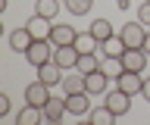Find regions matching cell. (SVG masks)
<instances>
[{"instance_id": "9a60e30c", "label": "cell", "mask_w": 150, "mask_h": 125, "mask_svg": "<svg viewBox=\"0 0 150 125\" xmlns=\"http://www.w3.org/2000/svg\"><path fill=\"white\" fill-rule=\"evenodd\" d=\"M125 50H128V44H125V41H122V35L116 31L112 38H106V41L100 44V56H122Z\"/></svg>"}, {"instance_id": "5b68a950", "label": "cell", "mask_w": 150, "mask_h": 125, "mask_svg": "<svg viewBox=\"0 0 150 125\" xmlns=\"http://www.w3.org/2000/svg\"><path fill=\"white\" fill-rule=\"evenodd\" d=\"M103 103L110 106L116 116H125L131 109V94H125L122 88H116V91H106V94H103Z\"/></svg>"}, {"instance_id": "5bb4252c", "label": "cell", "mask_w": 150, "mask_h": 125, "mask_svg": "<svg viewBox=\"0 0 150 125\" xmlns=\"http://www.w3.org/2000/svg\"><path fill=\"white\" fill-rule=\"evenodd\" d=\"M75 25H63V22H56L53 31H50V41H53L56 47H66V44H75Z\"/></svg>"}, {"instance_id": "6da1fadb", "label": "cell", "mask_w": 150, "mask_h": 125, "mask_svg": "<svg viewBox=\"0 0 150 125\" xmlns=\"http://www.w3.org/2000/svg\"><path fill=\"white\" fill-rule=\"evenodd\" d=\"M53 50H56L53 41H35V44L25 50V63H31V66L38 69V66H44V63L53 59Z\"/></svg>"}, {"instance_id": "d4e9b609", "label": "cell", "mask_w": 150, "mask_h": 125, "mask_svg": "<svg viewBox=\"0 0 150 125\" xmlns=\"http://www.w3.org/2000/svg\"><path fill=\"white\" fill-rule=\"evenodd\" d=\"M138 19H141V22H144V25L150 28V0H147V3H141V10H138Z\"/></svg>"}, {"instance_id": "cb8c5ba5", "label": "cell", "mask_w": 150, "mask_h": 125, "mask_svg": "<svg viewBox=\"0 0 150 125\" xmlns=\"http://www.w3.org/2000/svg\"><path fill=\"white\" fill-rule=\"evenodd\" d=\"M63 6L72 13V16H88L91 6H94V0H63Z\"/></svg>"}, {"instance_id": "30bf717a", "label": "cell", "mask_w": 150, "mask_h": 125, "mask_svg": "<svg viewBox=\"0 0 150 125\" xmlns=\"http://www.w3.org/2000/svg\"><path fill=\"white\" fill-rule=\"evenodd\" d=\"M84 91H88L91 97H103L106 91H110V75H103L100 69L91 72V75H84Z\"/></svg>"}, {"instance_id": "52a82bcc", "label": "cell", "mask_w": 150, "mask_h": 125, "mask_svg": "<svg viewBox=\"0 0 150 125\" xmlns=\"http://www.w3.org/2000/svg\"><path fill=\"white\" fill-rule=\"evenodd\" d=\"M147 56L150 53L144 47H128L125 53H122V63H125L128 72H144V69H147Z\"/></svg>"}, {"instance_id": "f1b7e54d", "label": "cell", "mask_w": 150, "mask_h": 125, "mask_svg": "<svg viewBox=\"0 0 150 125\" xmlns=\"http://www.w3.org/2000/svg\"><path fill=\"white\" fill-rule=\"evenodd\" d=\"M144 50L150 53V31H147V38H144Z\"/></svg>"}, {"instance_id": "9c48e42d", "label": "cell", "mask_w": 150, "mask_h": 125, "mask_svg": "<svg viewBox=\"0 0 150 125\" xmlns=\"http://www.w3.org/2000/svg\"><path fill=\"white\" fill-rule=\"evenodd\" d=\"M25 28L31 31V38L35 41H50V31H53V19H44V16H31V19L25 22Z\"/></svg>"}, {"instance_id": "7402d4cb", "label": "cell", "mask_w": 150, "mask_h": 125, "mask_svg": "<svg viewBox=\"0 0 150 125\" xmlns=\"http://www.w3.org/2000/svg\"><path fill=\"white\" fill-rule=\"evenodd\" d=\"M91 35L103 44L106 38H112V35H116V28H112V22H110V19H94V22H91Z\"/></svg>"}, {"instance_id": "44dd1931", "label": "cell", "mask_w": 150, "mask_h": 125, "mask_svg": "<svg viewBox=\"0 0 150 125\" xmlns=\"http://www.w3.org/2000/svg\"><path fill=\"white\" fill-rule=\"evenodd\" d=\"M59 10H63V0H35V13L44 19H56Z\"/></svg>"}, {"instance_id": "484cf974", "label": "cell", "mask_w": 150, "mask_h": 125, "mask_svg": "<svg viewBox=\"0 0 150 125\" xmlns=\"http://www.w3.org/2000/svg\"><path fill=\"white\" fill-rule=\"evenodd\" d=\"M9 109H13V100H9V94H0V116H9Z\"/></svg>"}, {"instance_id": "3957f363", "label": "cell", "mask_w": 150, "mask_h": 125, "mask_svg": "<svg viewBox=\"0 0 150 125\" xmlns=\"http://www.w3.org/2000/svg\"><path fill=\"white\" fill-rule=\"evenodd\" d=\"M66 116H69V109H66V94H50V100L44 103V119L50 125L63 122Z\"/></svg>"}, {"instance_id": "7c38bea8", "label": "cell", "mask_w": 150, "mask_h": 125, "mask_svg": "<svg viewBox=\"0 0 150 125\" xmlns=\"http://www.w3.org/2000/svg\"><path fill=\"white\" fill-rule=\"evenodd\" d=\"M35 72H38V78H41L44 85L56 88V85H63V72H66V69H63V66H56L53 59H50V63H44V66H38Z\"/></svg>"}, {"instance_id": "8fae6325", "label": "cell", "mask_w": 150, "mask_h": 125, "mask_svg": "<svg viewBox=\"0 0 150 125\" xmlns=\"http://www.w3.org/2000/svg\"><path fill=\"white\" fill-rule=\"evenodd\" d=\"M78 56H81V53H78L75 44H66V47H56L53 50V63H56V66H63L66 72L78 66Z\"/></svg>"}, {"instance_id": "ffe728a7", "label": "cell", "mask_w": 150, "mask_h": 125, "mask_svg": "<svg viewBox=\"0 0 150 125\" xmlns=\"http://www.w3.org/2000/svg\"><path fill=\"white\" fill-rule=\"evenodd\" d=\"M100 72L110 78H119L122 72H125V63H122V56H100Z\"/></svg>"}, {"instance_id": "4316f807", "label": "cell", "mask_w": 150, "mask_h": 125, "mask_svg": "<svg viewBox=\"0 0 150 125\" xmlns=\"http://www.w3.org/2000/svg\"><path fill=\"white\" fill-rule=\"evenodd\" d=\"M141 97L150 103V75H144V88H141Z\"/></svg>"}, {"instance_id": "2e32d148", "label": "cell", "mask_w": 150, "mask_h": 125, "mask_svg": "<svg viewBox=\"0 0 150 125\" xmlns=\"http://www.w3.org/2000/svg\"><path fill=\"white\" fill-rule=\"evenodd\" d=\"M16 122H19V125H38V122H44V109H41V106L25 103V106L16 113Z\"/></svg>"}, {"instance_id": "d6986e66", "label": "cell", "mask_w": 150, "mask_h": 125, "mask_svg": "<svg viewBox=\"0 0 150 125\" xmlns=\"http://www.w3.org/2000/svg\"><path fill=\"white\" fill-rule=\"evenodd\" d=\"M88 119H91L94 125H112L116 119H119V116L112 113V109H110L106 103H100V106H91V113H88Z\"/></svg>"}, {"instance_id": "ba28073f", "label": "cell", "mask_w": 150, "mask_h": 125, "mask_svg": "<svg viewBox=\"0 0 150 125\" xmlns=\"http://www.w3.org/2000/svg\"><path fill=\"white\" fill-rule=\"evenodd\" d=\"M116 88H122L125 94H131V97H138L141 94V88H144V72H122L119 78H116Z\"/></svg>"}, {"instance_id": "e0dca14e", "label": "cell", "mask_w": 150, "mask_h": 125, "mask_svg": "<svg viewBox=\"0 0 150 125\" xmlns=\"http://www.w3.org/2000/svg\"><path fill=\"white\" fill-rule=\"evenodd\" d=\"M75 47H78V53H100V41L91 35V28L88 31H78L75 35Z\"/></svg>"}, {"instance_id": "277c9868", "label": "cell", "mask_w": 150, "mask_h": 125, "mask_svg": "<svg viewBox=\"0 0 150 125\" xmlns=\"http://www.w3.org/2000/svg\"><path fill=\"white\" fill-rule=\"evenodd\" d=\"M91 94L88 91H78V94H66V109H69V116H88L91 113Z\"/></svg>"}, {"instance_id": "83f0119b", "label": "cell", "mask_w": 150, "mask_h": 125, "mask_svg": "<svg viewBox=\"0 0 150 125\" xmlns=\"http://www.w3.org/2000/svg\"><path fill=\"white\" fill-rule=\"evenodd\" d=\"M128 3H131V0H116V6H119V10H122V13L128 10Z\"/></svg>"}, {"instance_id": "7a4b0ae2", "label": "cell", "mask_w": 150, "mask_h": 125, "mask_svg": "<svg viewBox=\"0 0 150 125\" xmlns=\"http://www.w3.org/2000/svg\"><path fill=\"white\" fill-rule=\"evenodd\" d=\"M147 25H144V22L141 19H134V22H125V25H122V41H125V44H128V47H144V38H147Z\"/></svg>"}, {"instance_id": "8992f818", "label": "cell", "mask_w": 150, "mask_h": 125, "mask_svg": "<svg viewBox=\"0 0 150 125\" xmlns=\"http://www.w3.org/2000/svg\"><path fill=\"white\" fill-rule=\"evenodd\" d=\"M47 100H50V85H44L41 78H38V81H31V85H25V103L41 106V109H44Z\"/></svg>"}, {"instance_id": "603a6c76", "label": "cell", "mask_w": 150, "mask_h": 125, "mask_svg": "<svg viewBox=\"0 0 150 125\" xmlns=\"http://www.w3.org/2000/svg\"><path fill=\"white\" fill-rule=\"evenodd\" d=\"M75 69H78L81 75H91V72H97V69H100V53H81Z\"/></svg>"}, {"instance_id": "4fadbf2b", "label": "cell", "mask_w": 150, "mask_h": 125, "mask_svg": "<svg viewBox=\"0 0 150 125\" xmlns=\"http://www.w3.org/2000/svg\"><path fill=\"white\" fill-rule=\"evenodd\" d=\"M35 44V38H31V31L22 25V28H16V31H9V47L16 50V53H22L25 56V50Z\"/></svg>"}, {"instance_id": "ac0fdd59", "label": "cell", "mask_w": 150, "mask_h": 125, "mask_svg": "<svg viewBox=\"0 0 150 125\" xmlns=\"http://www.w3.org/2000/svg\"><path fill=\"white\" fill-rule=\"evenodd\" d=\"M63 94H78V91H84V75L78 72V69H69V75H63Z\"/></svg>"}]
</instances>
